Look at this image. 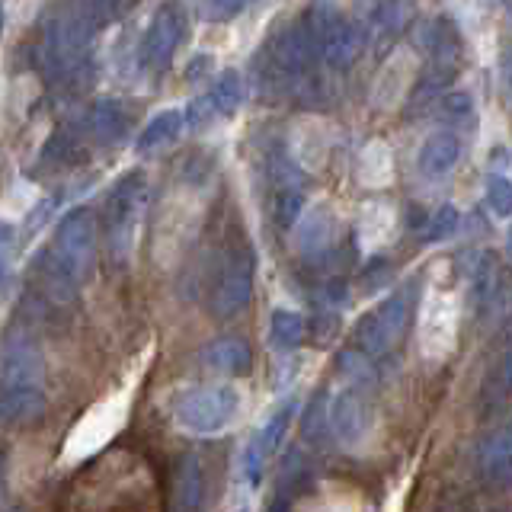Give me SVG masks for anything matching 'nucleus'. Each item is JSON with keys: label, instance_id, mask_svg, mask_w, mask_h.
Masks as SVG:
<instances>
[{"label": "nucleus", "instance_id": "1", "mask_svg": "<svg viewBox=\"0 0 512 512\" xmlns=\"http://www.w3.org/2000/svg\"><path fill=\"white\" fill-rule=\"evenodd\" d=\"M109 16L112 10L90 7V4L64 7L48 16L45 32H42V61L48 74H55V77L74 74L87 58L93 32L100 29Z\"/></svg>", "mask_w": 512, "mask_h": 512}, {"label": "nucleus", "instance_id": "2", "mask_svg": "<svg viewBox=\"0 0 512 512\" xmlns=\"http://www.w3.org/2000/svg\"><path fill=\"white\" fill-rule=\"evenodd\" d=\"M148 176L141 170L125 173L122 180L109 189L106 205H103V231H106V250L116 263H125L135 253L138 231L144 212H148Z\"/></svg>", "mask_w": 512, "mask_h": 512}, {"label": "nucleus", "instance_id": "3", "mask_svg": "<svg viewBox=\"0 0 512 512\" xmlns=\"http://www.w3.org/2000/svg\"><path fill=\"white\" fill-rule=\"evenodd\" d=\"M240 413V394L228 384H205L180 397L173 410V420L189 436H221L237 423Z\"/></svg>", "mask_w": 512, "mask_h": 512}, {"label": "nucleus", "instance_id": "4", "mask_svg": "<svg viewBox=\"0 0 512 512\" xmlns=\"http://www.w3.org/2000/svg\"><path fill=\"white\" fill-rule=\"evenodd\" d=\"M308 29L317 42V52L324 55V61L330 68H349L365 52V42H368V26L346 16L340 7H330V4H317L308 13Z\"/></svg>", "mask_w": 512, "mask_h": 512}, {"label": "nucleus", "instance_id": "5", "mask_svg": "<svg viewBox=\"0 0 512 512\" xmlns=\"http://www.w3.org/2000/svg\"><path fill=\"white\" fill-rule=\"evenodd\" d=\"M128 404H132V388L112 394V397L100 400L96 407H90V413L84 416V420L71 429L68 442H64L61 458L68 464H74V461L90 458L93 452H100V448L122 429Z\"/></svg>", "mask_w": 512, "mask_h": 512}, {"label": "nucleus", "instance_id": "6", "mask_svg": "<svg viewBox=\"0 0 512 512\" xmlns=\"http://www.w3.org/2000/svg\"><path fill=\"white\" fill-rule=\"evenodd\" d=\"M96 247H100V224H96V215L90 208H77V212H71L58 224L55 247H48V256H52L71 279L80 282L96 260Z\"/></svg>", "mask_w": 512, "mask_h": 512}, {"label": "nucleus", "instance_id": "7", "mask_svg": "<svg viewBox=\"0 0 512 512\" xmlns=\"http://www.w3.org/2000/svg\"><path fill=\"white\" fill-rule=\"evenodd\" d=\"M253 276H256V256L247 244L231 247L218 269V282L212 292V314L228 320L240 314L253 298Z\"/></svg>", "mask_w": 512, "mask_h": 512}, {"label": "nucleus", "instance_id": "8", "mask_svg": "<svg viewBox=\"0 0 512 512\" xmlns=\"http://www.w3.org/2000/svg\"><path fill=\"white\" fill-rule=\"evenodd\" d=\"M269 202H272V218L282 231H288L304 212V176L295 164L292 154L276 148L269 154Z\"/></svg>", "mask_w": 512, "mask_h": 512}, {"label": "nucleus", "instance_id": "9", "mask_svg": "<svg viewBox=\"0 0 512 512\" xmlns=\"http://www.w3.org/2000/svg\"><path fill=\"white\" fill-rule=\"evenodd\" d=\"M407 324H410L407 298L394 295L388 301H381L375 311H368L356 324V346L362 349V356H384L407 333Z\"/></svg>", "mask_w": 512, "mask_h": 512}, {"label": "nucleus", "instance_id": "10", "mask_svg": "<svg viewBox=\"0 0 512 512\" xmlns=\"http://www.w3.org/2000/svg\"><path fill=\"white\" fill-rule=\"evenodd\" d=\"M186 36V13L176 7V4H167L154 13L151 26L144 29V39L138 45V61L144 71H164L173 52L180 48Z\"/></svg>", "mask_w": 512, "mask_h": 512}, {"label": "nucleus", "instance_id": "11", "mask_svg": "<svg viewBox=\"0 0 512 512\" xmlns=\"http://www.w3.org/2000/svg\"><path fill=\"white\" fill-rule=\"evenodd\" d=\"M45 378L42 352L26 333H10L0 349V391H39Z\"/></svg>", "mask_w": 512, "mask_h": 512}, {"label": "nucleus", "instance_id": "12", "mask_svg": "<svg viewBox=\"0 0 512 512\" xmlns=\"http://www.w3.org/2000/svg\"><path fill=\"white\" fill-rule=\"evenodd\" d=\"M269 61H272V68H276L282 77H298L311 68V58L317 52V42L311 36V29L308 23H288L282 26L276 36L269 39Z\"/></svg>", "mask_w": 512, "mask_h": 512}, {"label": "nucleus", "instance_id": "13", "mask_svg": "<svg viewBox=\"0 0 512 512\" xmlns=\"http://www.w3.org/2000/svg\"><path fill=\"white\" fill-rule=\"evenodd\" d=\"M477 407L480 416H493L512 407V327L503 333V340L487 365V375L480 381Z\"/></svg>", "mask_w": 512, "mask_h": 512}, {"label": "nucleus", "instance_id": "14", "mask_svg": "<svg viewBox=\"0 0 512 512\" xmlns=\"http://www.w3.org/2000/svg\"><path fill=\"white\" fill-rule=\"evenodd\" d=\"M292 420H295V400H292V404L279 407L260 429H256V436L250 439L247 452H244V474H247L250 484H260L266 461L276 455V448L288 436V426H292Z\"/></svg>", "mask_w": 512, "mask_h": 512}, {"label": "nucleus", "instance_id": "15", "mask_svg": "<svg viewBox=\"0 0 512 512\" xmlns=\"http://www.w3.org/2000/svg\"><path fill=\"white\" fill-rule=\"evenodd\" d=\"M327 423H330V432H333L340 445H346V448L362 445L365 432H368V404H365V397L356 388L340 391L333 397L330 410H327Z\"/></svg>", "mask_w": 512, "mask_h": 512}, {"label": "nucleus", "instance_id": "16", "mask_svg": "<svg viewBox=\"0 0 512 512\" xmlns=\"http://www.w3.org/2000/svg\"><path fill=\"white\" fill-rule=\"evenodd\" d=\"M477 468L493 490L512 487V423L484 436V442L477 448Z\"/></svg>", "mask_w": 512, "mask_h": 512}, {"label": "nucleus", "instance_id": "17", "mask_svg": "<svg viewBox=\"0 0 512 512\" xmlns=\"http://www.w3.org/2000/svg\"><path fill=\"white\" fill-rule=\"evenodd\" d=\"M455 343V301L452 298H429L423 311V349L432 359L445 356Z\"/></svg>", "mask_w": 512, "mask_h": 512}, {"label": "nucleus", "instance_id": "18", "mask_svg": "<svg viewBox=\"0 0 512 512\" xmlns=\"http://www.w3.org/2000/svg\"><path fill=\"white\" fill-rule=\"evenodd\" d=\"M202 365H208L212 372L231 375V378L250 375L253 349L247 340H240V336H221V340H212L202 349Z\"/></svg>", "mask_w": 512, "mask_h": 512}, {"label": "nucleus", "instance_id": "19", "mask_svg": "<svg viewBox=\"0 0 512 512\" xmlns=\"http://www.w3.org/2000/svg\"><path fill=\"white\" fill-rule=\"evenodd\" d=\"M87 128L100 144H119L125 141L128 128H132V109L122 100H100L90 109Z\"/></svg>", "mask_w": 512, "mask_h": 512}, {"label": "nucleus", "instance_id": "20", "mask_svg": "<svg viewBox=\"0 0 512 512\" xmlns=\"http://www.w3.org/2000/svg\"><path fill=\"white\" fill-rule=\"evenodd\" d=\"M461 151H464V144H461V138L452 132V128H439V132H432L423 141V148H420V170L426 176L452 173L455 164L461 160Z\"/></svg>", "mask_w": 512, "mask_h": 512}, {"label": "nucleus", "instance_id": "21", "mask_svg": "<svg viewBox=\"0 0 512 512\" xmlns=\"http://www.w3.org/2000/svg\"><path fill=\"white\" fill-rule=\"evenodd\" d=\"M506 269L496 260V253H480L471 266V298L477 311L496 308V295H500Z\"/></svg>", "mask_w": 512, "mask_h": 512}, {"label": "nucleus", "instance_id": "22", "mask_svg": "<svg viewBox=\"0 0 512 512\" xmlns=\"http://www.w3.org/2000/svg\"><path fill=\"white\" fill-rule=\"evenodd\" d=\"M336 215L327 202H320L314 212H308V218L301 221V231H298V250L308 253V256H317L324 253L333 240H336Z\"/></svg>", "mask_w": 512, "mask_h": 512}, {"label": "nucleus", "instance_id": "23", "mask_svg": "<svg viewBox=\"0 0 512 512\" xmlns=\"http://www.w3.org/2000/svg\"><path fill=\"white\" fill-rule=\"evenodd\" d=\"M183 128H186L183 112L164 109V112H157V116L141 128L135 148H138V154H157V151H164V148H170V144L180 141Z\"/></svg>", "mask_w": 512, "mask_h": 512}, {"label": "nucleus", "instance_id": "24", "mask_svg": "<svg viewBox=\"0 0 512 512\" xmlns=\"http://www.w3.org/2000/svg\"><path fill=\"white\" fill-rule=\"evenodd\" d=\"M304 336H308V320H304L301 311H292V308H279L272 311L269 317V340L279 352H292L304 343Z\"/></svg>", "mask_w": 512, "mask_h": 512}, {"label": "nucleus", "instance_id": "25", "mask_svg": "<svg viewBox=\"0 0 512 512\" xmlns=\"http://www.w3.org/2000/svg\"><path fill=\"white\" fill-rule=\"evenodd\" d=\"M205 493V477L202 464L196 455H186L176 471V512H196Z\"/></svg>", "mask_w": 512, "mask_h": 512}, {"label": "nucleus", "instance_id": "26", "mask_svg": "<svg viewBox=\"0 0 512 512\" xmlns=\"http://www.w3.org/2000/svg\"><path fill=\"white\" fill-rule=\"evenodd\" d=\"M45 413L42 391H0V423H29Z\"/></svg>", "mask_w": 512, "mask_h": 512}, {"label": "nucleus", "instance_id": "27", "mask_svg": "<svg viewBox=\"0 0 512 512\" xmlns=\"http://www.w3.org/2000/svg\"><path fill=\"white\" fill-rule=\"evenodd\" d=\"M208 100L215 103L218 116H234V112L244 106V100H247L244 74H240V71H221L215 77L212 90H208Z\"/></svg>", "mask_w": 512, "mask_h": 512}, {"label": "nucleus", "instance_id": "28", "mask_svg": "<svg viewBox=\"0 0 512 512\" xmlns=\"http://www.w3.org/2000/svg\"><path fill=\"white\" fill-rule=\"evenodd\" d=\"M484 199H487V208L496 218H512V180H509V176L490 173Z\"/></svg>", "mask_w": 512, "mask_h": 512}, {"label": "nucleus", "instance_id": "29", "mask_svg": "<svg viewBox=\"0 0 512 512\" xmlns=\"http://www.w3.org/2000/svg\"><path fill=\"white\" fill-rule=\"evenodd\" d=\"M436 116L445 122V125H458V122H468L474 116V100L471 93H448L439 100V109Z\"/></svg>", "mask_w": 512, "mask_h": 512}, {"label": "nucleus", "instance_id": "30", "mask_svg": "<svg viewBox=\"0 0 512 512\" xmlns=\"http://www.w3.org/2000/svg\"><path fill=\"white\" fill-rule=\"evenodd\" d=\"M362 176H365V183H388V176H391V154L384 144H372L365 154V167H362Z\"/></svg>", "mask_w": 512, "mask_h": 512}, {"label": "nucleus", "instance_id": "31", "mask_svg": "<svg viewBox=\"0 0 512 512\" xmlns=\"http://www.w3.org/2000/svg\"><path fill=\"white\" fill-rule=\"evenodd\" d=\"M436 512H480V509H477L474 493H468L464 487H445L439 493Z\"/></svg>", "mask_w": 512, "mask_h": 512}, {"label": "nucleus", "instance_id": "32", "mask_svg": "<svg viewBox=\"0 0 512 512\" xmlns=\"http://www.w3.org/2000/svg\"><path fill=\"white\" fill-rule=\"evenodd\" d=\"M458 221H461V215H458V208L455 205H442L436 215H432V221L426 224V237L429 240H445V237H452L455 231H458Z\"/></svg>", "mask_w": 512, "mask_h": 512}, {"label": "nucleus", "instance_id": "33", "mask_svg": "<svg viewBox=\"0 0 512 512\" xmlns=\"http://www.w3.org/2000/svg\"><path fill=\"white\" fill-rule=\"evenodd\" d=\"M186 125L189 128H196V132H202V128H208L215 119H218V109H215V103L208 100V93L205 96H196V100H192L189 106H186Z\"/></svg>", "mask_w": 512, "mask_h": 512}, {"label": "nucleus", "instance_id": "34", "mask_svg": "<svg viewBox=\"0 0 512 512\" xmlns=\"http://www.w3.org/2000/svg\"><path fill=\"white\" fill-rule=\"evenodd\" d=\"M13 247H16V231L10 221H0V279H4V272L10 266V256H13Z\"/></svg>", "mask_w": 512, "mask_h": 512}, {"label": "nucleus", "instance_id": "35", "mask_svg": "<svg viewBox=\"0 0 512 512\" xmlns=\"http://www.w3.org/2000/svg\"><path fill=\"white\" fill-rule=\"evenodd\" d=\"M500 90L506 93V100H512V48H506L500 58Z\"/></svg>", "mask_w": 512, "mask_h": 512}, {"label": "nucleus", "instance_id": "36", "mask_svg": "<svg viewBox=\"0 0 512 512\" xmlns=\"http://www.w3.org/2000/svg\"><path fill=\"white\" fill-rule=\"evenodd\" d=\"M205 71H212V58H208V55H199V58H192V61L186 64V77H189V80H199Z\"/></svg>", "mask_w": 512, "mask_h": 512}, {"label": "nucleus", "instance_id": "37", "mask_svg": "<svg viewBox=\"0 0 512 512\" xmlns=\"http://www.w3.org/2000/svg\"><path fill=\"white\" fill-rule=\"evenodd\" d=\"M244 10V4H208L205 7V16H212V20H218V16H234Z\"/></svg>", "mask_w": 512, "mask_h": 512}, {"label": "nucleus", "instance_id": "38", "mask_svg": "<svg viewBox=\"0 0 512 512\" xmlns=\"http://www.w3.org/2000/svg\"><path fill=\"white\" fill-rule=\"evenodd\" d=\"M506 253H509V260H512V224H509V234H506Z\"/></svg>", "mask_w": 512, "mask_h": 512}, {"label": "nucleus", "instance_id": "39", "mask_svg": "<svg viewBox=\"0 0 512 512\" xmlns=\"http://www.w3.org/2000/svg\"><path fill=\"white\" fill-rule=\"evenodd\" d=\"M272 512H288V506H285V503H282V500H279V503H276V506H272Z\"/></svg>", "mask_w": 512, "mask_h": 512}, {"label": "nucleus", "instance_id": "40", "mask_svg": "<svg viewBox=\"0 0 512 512\" xmlns=\"http://www.w3.org/2000/svg\"><path fill=\"white\" fill-rule=\"evenodd\" d=\"M240 512H247V509H240Z\"/></svg>", "mask_w": 512, "mask_h": 512}]
</instances>
